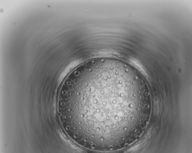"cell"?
Returning a JSON list of instances; mask_svg holds the SVG:
<instances>
[{
  "mask_svg": "<svg viewBox=\"0 0 192 153\" xmlns=\"http://www.w3.org/2000/svg\"><path fill=\"white\" fill-rule=\"evenodd\" d=\"M86 99L109 134L119 139L141 125L147 108L142 75L130 64L113 58L97 62Z\"/></svg>",
  "mask_w": 192,
  "mask_h": 153,
  "instance_id": "cell-1",
  "label": "cell"
}]
</instances>
